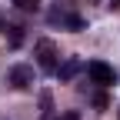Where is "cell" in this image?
<instances>
[{"mask_svg":"<svg viewBox=\"0 0 120 120\" xmlns=\"http://www.w3.org/2000/svg\"><path fill=\"white\" fill-rule=\"evenodd\" d=\"M13 4H17L23 13H37L40 10V0H13Z\"/></svg>","mask_w":120,"mask_h":120,"instance_id":"obj_7","label":"cell"},{"mask_svg":"<svg viewBox=\"0 0 120 120\" xmlns=\"http://www.w3.org/2000/svg\"><path fill=\"white\" fill-rule=\"evenodd\" d=\"M87 73H90V80H94V83H100V87H110V83L117 80L113 67H107L103 60H90V64H87Z\"/></svg>","mask_w":120,"mask_h":120,"instance_id":"obj_2","label":"cell"},{"mask_svg":"<svg viewBox=\"0 0 120 120\" xmlns=\"http://www.w3.org/2000/svg\"><path fill=\"white\" fill-rule=\"evenodd\" d=\"M40 117L43 120H53V97L47 94V90L40 94Z\"/></svg>","mask_w":120,"mask_h":120,"instance_id":"obj_6","label":"cell"},{"mask_svg":"<svg viewBox=\"0 0 120 120\" xmlns=\"http://www.w3.org/2000/svg\"><path fill=\"white\" fill-rule=\"evenodd\" d=\"M34 53H37V64H40V70H47V73H57V43L53 40H47V37H43V40H37V47H34Z\"/></svg>","mask_w":120,"mask_h":120,"instance_id":"obj_1","label":"cell"},{"mask_svg":"<svg viewBox=\"0 0 120 120\" xmlns=\"http://www.w3.org/2000/svg\"><path fill=\"white\" fill-rule=\"evenodd\" d=\"M80 70H83V60H80V57H67L64 64L57 67V77H60V80L67 83V80H73V77H77Z\"/></svg>","mask_w":120,"mask_h":120,"instance_id":"obj_4","label":"cell"},{"mask_svg":"<svg viewBox=\"0 0 120 120\" xmlns=\"http://www.w3.org/2000/svg\"><path fill=\"white\" fill-rule=\"evenodd\" d=\"M110 7H113V10H120V0H113V4H110Z\"/></svg>","mask_w":120,"mask_h":120,"instance_id":"obj_9","label":"cell"},{"mask_svg":"<svg viewBox=\"0 0 120 120\" xmlns=\"http://www.w3.org/2000/svg\"><path fill=\"white\" fill-rule=\"evenodd\" d=\"M17 90H23V87H30L34 83V67H27V64H17V67H10V77H7Z\"/></svg>","mask_w":120,"mask_h":120,"instance_id":"obj_3","label":"cell"},{"mask_svg":"<svg viewBox=\"0 0 120 120\" xmlns=\"http://www.w3.org/2000/svg\"><path fill=\"white\" fill-rule=\"evenodd\" d=\"M50 20H53V23H67L70 30H83V20H80V17H73V13H60V10H57Z\"/></svg>","mask_w":120,"mask_h":120,"instance_id":"obj_5","label":"cell"},{"mask_svg":"<svg viewBox=\"0 0 120 120\" xmlns=\"http://www.w3.org/2000/svg\"><path fill=\"white\" fill-rule=\"evenodd\" d=\"M60 120H80V113H73V110H67V113H60Z\"/></svg>","mask_w":120,"mask_h":120,"instance_id":"obj_8","label":"cell"}]
</instances>
